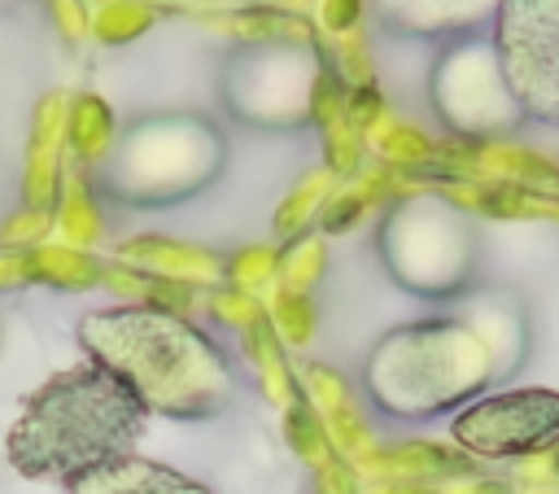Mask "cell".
Here are the masks:
<instances>
[{"label":"cell","instance_id":"277c9868","mask_svg":"<svg viewBox=\"0 0 559 494\" xmlns=\"http://www.w3.org/2000/svg\"><path fill=\"white\" fill-rule=\"evenodd\" d=\"M223 162V136L201 114L135 118L96 166V188L118 205L162 210L197 197Z\"/></svg>","mask_w":559,"mask_h":494},{"label":"cell","instance_id":"8992f818","mask_svg":"<svg viewBox=\"0 0 559 494\" xmlns=\"http://www.w3.org/2000/svg\"><path fill=\"white\" fill-rule=\"evenodd\" d=\"M450 442L467 459L489 463H524L559 446V389L546 385H511L472 398L450 415Z\"/></svg>","mask_w":559,"mask_h":494},{"label":"cell","instance_id":"7a4b0ae2","mask_svg":"<svg viewBox=\"0 0 559 494\" xmlns=\"http://www.w3.org/2000/svg\"><path fill=\"white\" fill-rule=\"evenodd\" d=\"M153 411L105 363L79 358L48 376L4 433V459L17 477L74 485L79 477L135 455Z\"/></svg>","mask_w":559,"mask_h":494},{"label":"cell","instance_id":"6da1fadb","mask_svg":"<svg viewBox=\"0 0 559 494\" xmlns=\"http://www.w3.org/2000/svg\"><path fill=\"white\" fill-rule=\"evenodd\" d=\"M83 358L118 372L162 420L223 415L240 393V367L227 345L179 310L122 302L87 310L74 324Z\"/></svg>","mask_w":559,"mask_h":494},{"label":"cell","instance_id":"52a82bcc","mask_svg":"<svg viewBox=\"0 0 559 494\" xmlns=\"http://www.w3.org/2000/svg\"><path fill=\"white\" fill-rule=\"evenodd\" d=\"M380 254L393 280L419 297H450L467 280V240L454 223V210L437 201L397 205L380 227Z\"/></svg>","mask_w":559,"mask_h":494},{"label":"cell","instance_id":"9c48e42d","mask_svg":"<svg viewBox=\"0 0 559 494\" xmlns=\"http://www.w3.org/2000/svg\"><path fill=\"white\" fill-rule=\"evenodd\" d=\"M66 494H214V490L201 485L197 477L135 450V455H122V459L79 477L74 485H66Z\"/></svg>","mask_w":559,"mask_h":494},{"label":"cell","instance_id":"ba28073f","mask_svg":"<svg viewBox=\"0 0 559 494\" xmlns=\"http://www.w3.org/2000/svg\"><path fill=\"white\" fill-rule=\"evenodd\" d=\"M314 52L301 44H249L227 66V105L253 127H297L310 118Z\"/></svg>","mask_w":559,"mask_h":494},{"label":"cell","instance_id":"5b68a950","mask_svg":"<svg viewBox=\"0 0 559 494\" xmlns=\"http://www.w3.org/2000/svg\"><path fill=\"white\" fill-rule=\"evenodd\" d=\"M489 48L511 109L559 127V0H498Z\"/></svg>","mask_w":559,"mask_h":494},{"label":"cell","instance_id":"3957f363","mask_svg":"<svg viewBox=\"0 0 559 494\" xmlns=\"http://www.w3.org/2000/svg\"><path fill=\"white\" fill-rule=\"evenodd\" d=\"M502 372L498 341L480 319L428 315L389 328L362 363V398L384 420L424 424L489 393Z\"/></svg>","mask_w":559,"mask_h":494}]
</instances>
